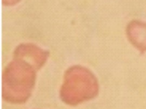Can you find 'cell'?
<instances>
[{
  "label": "cell",
  "mask_w": 146,
  "mask_h": 109,
  "mask_svg": "<svg viewBox=\"0 0 146 109\" xmlns=\"http://www.w3.org/2000/svg\"><path fill=\"white\" fill-rule=\"evenodd\" d=\"M44 64L29 55L14 52V57L5 68L2 77L3 98L14 103L25 102L36 81V71Z\"/></svg>",
  "instance_id": "cell-1"
},
{
  "label": "cell",
  "mask_w": 146,
  "mask_h": 109,
  "mask_svg": "<svg viewBox=\"0 0 146 109\" xmlns=\"http://www.w3.org/2000/svg\"><path fill=\"white\" fill-rule=\"evenodd\" d=\"M98 90V82L94 74L86 68L74 66L65 73L60 94L67 104L77 105L94 98Z\"/></svg>",
  "instance_id": "cell-2"
},
{
  "label": "cell",
  "mask_w": 146,
  "mask_h": 109,
  "mask_svg": "<svg viewBox=\"0 0 146 109\" xmlns=\"http://www.w3.org/2000/svg\"><path fill=\"white\" fill-rule=\"evenodd\" d=\"M131 42L141 52L146 51V24L138 21L131 22L127 29Z\"/></svg>",
  "instance_id": "cell-3"
},
{
  "label": "cell",
  "mask_w": 146,
  "mask_h": 109,
  "mask_svg": "<svg viewBox=\"0 0 146 109\" xmlns=\"http://www.w3.org/2000/svg\"><path fill=\"white\" fill-rule=\"evenodd\" d=\"M20 0H2V3L4 5H12L17 3Z\"/></svg>",
  "instance_id": "cell-4"
}]
</instances>
